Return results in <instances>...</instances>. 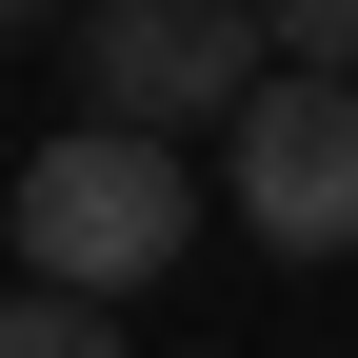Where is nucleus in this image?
<instances>
[{"mask_svg":"<svg viewBox=\"0 0 358 358\" xmlns=\"http://www.w3.org/2000/svg\"><path fill=\"white\" fill-rule=\"evenodd\" d=\"M179 239H199V179H179V140H140V120H80V140L20 159V259L60 299H140Z\"/></svg>","mask_w":358,"mask_h":358,"instance_id":"obj_1","label":"nucleus"},{"mask_svg":"<svg viewBox=\"0 0 358 358\" xmlns=\"http://www.w3.org/2000/svg\"><path fill=\"white\" fill-rule=\"evenodd\" d=\"M60 60H80V120L179 140V120H239L279 80V20L259 0H100V20H60Z\"/></svg>","mask_w":358,"mask_h":358,"instance_id":"obj_2","label":"nucleus"},{"mask_svg":"<svg viewBox=\"0 0 358 358\" xmlns=\"http://www.w3.org/2000/svg\"><path fill=\"white\" fill-rule=\"evenodd\" d=\"M219 199H239L259 259H358V80L279 60L239 120H219Z\"/></svg>","mask_w":358,"mask_h":358,"instance_id":"obj_3","label":"nucleus"},{"mask_svg":"<svg viewBox=\"0 0 358 358\" xmlns=\"http://www.w3.org/2000/svg\"><path fill=\"white\" fill-rule=\"evenodd\" d=\"M0 358H120V299H60V279H20V299H0Z\"/></svg>","mask_w":358,"mask_h":358,"instance_id":"obj_4","label":"nucleus"},{"mask_svg":"<svg viewBox=\"0 0 358 358\" xmlns=\"http://www.w3.org/2000/svg\"><path fill=\"white\" fill-rule=\"evenodd\" d=\"M279 20V60H319V80H358V0H259Z\"/></svg>","mask_w":358,"mask_h":358,"instance_id":"obj_5","label":"nucleus"},{"mask_svg":"<svg viewBox=\"0 0 358 358\" xmlns=\"http://www.w3.org/2000/svg\"><path fill=\"white\" fill-rule=\"evenodd\" d=\"M0 20H40V0H0Z\"/></svg>","mask_w":358,"mask_h":358,"instance_id":"obj_6","label":"nucleus"}]
</instances>
